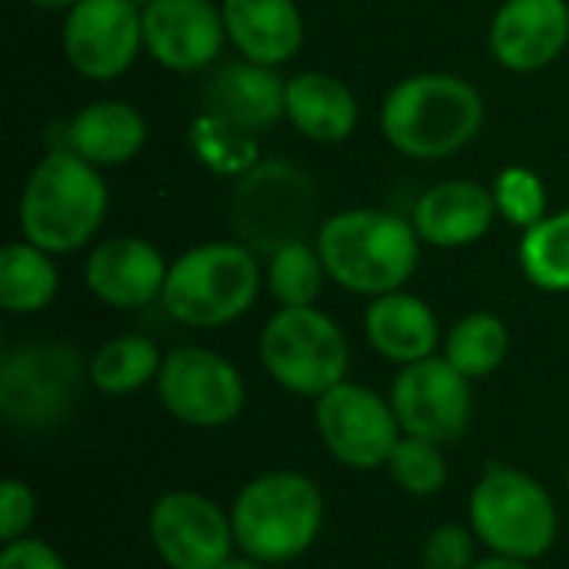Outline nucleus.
I'll return each mask as SVG.
<instances>
[{
    "label": "nucleus",
    "mask_w": 569,
    "mask_h": 569,
    "mask_svg": "<svg viewBox=\"0 0 569 569\" xmlns=\"http://www.w3.org/2000/svg\"><path fill=\"white\" fill-rule=\"evenodd\" d=\"M37 520V497L23 480H3L0 483V540L13 543L20 537H30V527Z\"/></svg>",
    "instance_id": "obj_33"
},
{
    "label": "nucleus",
    "mask_w": 569,
    "mask_h": 569,
    "mask_svg": "<svg viewBox=\"0 0 569 569\" xmlns=\"http://www.w3.org/2000/svg\"><path fill=\"white\" fill-rule=\"evenodd\" d=\"M520 267L527 280L547 293L569 290V210L547 213L537 227L523 230Z\"/></svg>",
    "instance_id": "obj_27"
},
{
    "label": "nucleus",
    "mask_w": 569,
    "mask_h": 569,
    "mask_svg": "<svg viewBox=\"0 0 569 569\" xmlns=\"http://www.w3.org/2000/svg\"><path fill=\"white\" fill-rule=\"evenodd\" d=\"M143 50V7L137 0H80L63 20V53L87 80H113Z\"/></svg>",
    "instance_id": "obj_14"
},
{
    "label": "nucleus",
    "mask_w": 569,
    "mask_h": 569,
    "mask_svg": "<svg viewBox=\"0 0 569 569\" xmlns=\"http://www.w3.org/2000/svg\"><path fill=\"white\" fill-rule=\"evenodd\" d=\"M0 569H70L67 560L37 537H20L13 543H3L0 550Z\"/></svg>",
    "instance_id": "obj_34"
},
{
    "label": "nucleus",
    "mask_w": 569,
    "mask_h": 569,
    "mask_svg": "<svg viewBox=\"0 0 569 569\" xmlns=\"http://www.w3.org/2000/svg\"><path fill=\"white\" fill-rule=\"evenodd\" d=\"M473 569H533L530 560H517V557H500V553H490L483 560H477Z\"/></svg>",
    "instance_id": "obj_35"
},
{
    "label": "nucleus",
    "mask_w": 569,
    "mask_h": 569,
    "mask_svg": "<svg viewBox=\"0 0 569 569\" xmlns=\"http://www.w3.org/2000/svg\"><path fill=\"white\" fill-rule=\"evenodd\" d=\"M147 140V123L133 103L97 100L83 107L63 133V147L83 157L93 167H123L130 163Z\"/></svg>",
    "instance_id": "obj_22"
},
{
    "label": "nucleus",
    "mask_w": 569,
    "mask_h": 569,
    "mask_svg": "<svg viewBox=\"0 0 569 569\" xmlns=\"http://www.w3.org/2000/svg\"><path fill=\"white\" fill-rule=\"evenodd\" d=\"M220 569H270L267 563H260V560H253V557H247V553H240V557H230L227 563Z\"/></svg>",
    "instance_id": "obj_36"
},
{
    "label": "nucleus",
    "mask_w": 569,
    "mask_h": 569,
    "mask_svg": "<svg viewBox=\"0 0 569 569\" xmlns=\"http://www.w3.org/2000/svg\"><path fill=\"white\" fill-rule=\"evenodd\" d=\"M497 217L493 190L477 180H443L430 187L413 207V227L427 247L460 250L487 237Z\"/></svg>",
    "instance_id": "obj_19"
},
{
    "label": "nucleus",
    "mask_w": 569,
    "mask_h": 569,
    "mask_svg": "<svg viewBox=\"0 0 569 569\" xmlns=\"http://www.w3.org/2000/svg\"><path fill=\"white\" fill-rule=\"evenodd\" d=\"M493 200H497V213L520 230H530L547 217V187L527 167L500 170L493 183Z\"/></svg>",
    "instance_id": "obj_31"
},
{
    "label": "nucleus",
    "mask_w": 569,
    "mask_h": 569,
    "mask_svg": "<svg viewBox=\"0 0 569 569\" xmlns=\"http://www.w3.org/2000/svg\"><path fill=\"white\" fill-rule=\"evenodd\" d=\"M357 97L333 73L303 70L287 80V120L317 143H340L357 130Z\"/></svg>",
    "instance_id": "obj_23"
},
{
    "label": "nucleus",
    "mask_w": 569,
    "mask_h": 569,
    "mask_svg": "<svg viewBox=\"0 0 569 569\" xmlns=\"http://www.w3.org/2000/svg\"><path fill=\"white\" fill-rule=\"evenodd\" d=\"M200 103L207 113L247 133H260L287 117V80L277 73V67L253 60L220 63L207 73L200 87Z\"/></svg>",
    "instance_id": "obj_18"
},
{
    "label": "nucleus",
    "mask_w": 569,
    "mask_h": 569,
    "mask_svg": "<svg viewBox=\"0 0 569 569\" xmlns=\"http://www.w3.org/2000/svg\"><path fill=\"white\" fill-rule=\"evenodd\" d=\"M260 363L267 377L307 400H320L347 380V333L317 307H280L260 330Z\"/></svg>",
    "instance_id": "obj_9"
},
{
    "label": "nucleus",
    "mask_w": 569,
    "mask_h": 569,
    "mask_svg": "<svg viewBox=\"0 0 569 569\" xmlns=\"http://www.w3.org/2000/svg\"><path fill=\"white\" fill-rule=\"evenodd\" d=\"M383 470L407 497H417V500L443 493V487L450 480L443 447H437L430 440H417V437H400Z\"/></svg>",
    "instance_id": "obj_30"
},
{
    "label": "nucleus",
    "mask_w": 569,
    "mask_h": 569,
    "mask_svg": "<svg viewBox=\"0 0 569 569\" xmlns=\"http://www.w3.org/2000/svg\"><path fill=\"white\" fill-rule=\"evenodd\" d=\"M227 40L223 10L213 0H147L143 50L167 70L197 73L213 67Z\"/></svg>",
    "instance_id": "obj_15"
},
{
    "label": "nucleus",
    "mask_w": 569,
    "mask_h": 569,
    "mask_svg": "<svg viewBox=\"0 0 569 569\" xmlns=\"http://www.w3.org/2000/svg\"><path fill=\"white\" fill-rule=\"evenodd\" d=\"M327 280V267L317 247L307 240L270 253L267 290L280 307H313Z\"/></svg>",
    "instance_id": "obj_29"
},
{
    "label": "nucleus",
    "mask_w": 569,
    "mask_h": 569,
    "mask_svg": "<svg viewBox=\"0 0 569 569\" xmlns=\"http://www.w3.org/2000/svg\"><path fill=\"white\" fill-rule=\"evenodd\" d=\"M320 193L313 177L283 160H257L230 193V227L237 243L253 253H277L300 243L317 227Z\"/></svg>",
    "instance_id": "obj_7"
},
{
    "label": "nucleus",
    "mask_w": 569,
    "mask_h": 569,
    "mask_svg": "<svg viewBox=\"0 0 569 569\" xmlns=\"http://www.w3.org/2000/svg\"><path fill=\"white\" fill-rule=\"evenodd\" d=\"M390 407L403 437L450 447L473 423V387L447 357H427L400 367L390 383Z\"/></svg>",
    "instance_id": "obj_12"
},
{
    "label": "nucleus",
    "mask_w": 569,
    "mask_h": 569,
    "mask_svg": "<svg viewBox=\"0 0 569 569\" xmlns=\"http://www.w3.org/2000/svg\"><path fill=\"white\" fill-rule=\"evenodd\" d=\"M147 537L167 569H220L237 547L230 510L197 490L160 493L147 513Z\"/></svg>",
    "instance_id": "obj_13"
},
{
    "label": "nucleus",
    "mask_w": 569,
    "mask_h": 569,
    "mask_svg": "<svg viewBox=\"0 0 569 569\" xmlns=\"http://www.w3.org/2000/svg\"><path fill=\"white\" fill-rule=\"evenodd\" d=\"M187 143L203 167H210L213 173H223V177H243L257 163V153H260L257 133H247L207 110L193 117Z\"/></svg>",
    "instance_id": "obj_28"
},
{
    "label": "nucleus",
    "mask_w": 569,
    "mask_h": 569,
    "mask_svg": "<svg viewBox=\"0 0 569 569\" xmlns=\"http://www.w3.org/2000/svg\"><path fill=\"white\" fill-rule=\"evenodd\" d=\"M467 520L480 547L530 563L547 557L560 537V510L553 493L527 470L507 463H490L473 483Z\"/></svg>",
    "instance_id": "obj_6"
},
{
    "label": "nucleus",
    "mask_w": 569,
    "mask_h": 569,
    "mask_svg": "<svg viewBox=\"0 0 569 569\" xmlns=\"http://www.w3.org/2000/svg\"><path fill=\"white\" fill-rule=\"evenodd\" d=\"M477 533L463 523H443L423 540V569H473L477 557Z\"/></svg>",
    "instance_id": "obj_32"
},
{
    "label": "nucleus",
    "mask_w": 569,
    "mask_h": 569,
    "mask_svg": "<svg viewBox=\"0 0 569 569\" xmlns=\"http://www.w3.org/2000/svg\"><path fill=\"white\" fill-rule=\"evenodd\" d=\"M33 7H40V10H70L73 3H80V0H30Z\"/></svg>",
    "instance_id": "obj_37"
},
{
    "label": "nucleus",
    "mask_w": 569,
    "mask_h": 569,
    "mask_svg": "<svg viewBox=\"0 0 569 569\" xmlns=\"http://www.w3.org/2000/svg\"><path fill=\"white\" fill-rule=\"evenodd\" d=\"M363 333L367 343L390 363L410 367L427 357H437L440 347V323L427 300L393 290L370 297V307L363 313Z\"/></svg>",
    "instance_id": "obj_20"
},
{
    "label": "nucleus",
    "mask_w": 569,
    "mask_h": 569,
    "mask_svg": "<svg viewBox=\"0 0 569 569\" xmlns=\"http://www.w3.org/2000/svg\"><path fill=\"white\" fill-rule=\"evenodd\" d=\"M327 503L320 487L297 470H267L240 487L230 503L233 540L240 553L283 567L310 553L320 540Z\"/></svg>",
    "instance_id": "obj_4"
},
{
    "label": "nucleus",
    "mask_w": 569,
    "mask_h": 569,
    "mask_svg": "<svg viewBox=\"0 0 569 569\" xmlns=\"http://www.w3.org/2000/svg\"><path fill=\"white\" fill-rule=\"evenodd\" d=\"M157 397L177 423L220 430L240 420L247 407V383L223 353L210 347H177L163 353Z\"/></svg>",
    "instance_id": "obj_10"
},
{
    "label": "nucleus",
    "mask_w": 569,
    "mask_h": 569,
    "mask_svg": "<svg viewBox=\"0 0 569 569\" xmlns=\"http://www.w3.org/2000/svg\"><path fill=\"white\" fill-rule=\"evenodd\" d=\"M313 423L327 453L357 473L387 467L397 440L403 437L390 397H380L370 387L350 380L317 400Z\"/></svg>",
    "instance_id": "obj_11"
},
{
    "label": "nucleus",
    "mask_w": 569,
    "mask_h": 569,
    "mask_svg": "<svg viewBox=\"0 0 569 569\" xmlns=\"http://www.w3.org/2000/svg\"><path fill=\"white\" fill-rule=\"evenodd\" d=\"M90 387L107 397H130L147 383H157L163 353L150 337L123 333L107 340L90 360Z\"/></svg>",
    "instance_id": "obj_25"
},
{
    "label": "nucleus",
    "mask_w": 569,
    "mask_h": 569,
    "mask_svg": "<svg viewBox=\"0 0 569 569\" xmlns=\"http://www.w3.org/2000/svg\"><path fill=\"white\" fill-rule=\"evenodd\" d=\"M227 37L243 60L280 67L303 47V17L297 0H220Z\"/></svg>",
    "instance_id": "obj_21"
},
{
    "label": "nucleus",
    "mask_w": 569,
    "mask_h": 569,
    "mask_svg": "<svg viewBox=\"0 0 569 569\" xmlns=\"http://www.w3.org/2000/svg\"><path fill=\"white\" fill-rule=\"evenodd\" d=\"M569 43L567 0H503L490 23V53L513 73L553 63Z\"/></svg>",
    "instance_id": "obj_16"
},
{
    "label": "nucleus",
    "mask_w": 569,
    "mask_h": 569,
    "mask_svg": "<svg viewBox=\"0 0 569 569\" xmlns=\"http://www.w3.org/2000/svg\"><path fill=\"white\" fill-rule=\"evenodd\" d=\"M263 270L243 243H200L180 253L160 293L170 320L193 330H217L240 320L260 297Z\"/></svg>",
    "instance_id": "obj_5"
},
{
    "label": "nucleus",
    "mask_w": 569,
    "mask_h": 569,
    "mask_svg": "<svg viewBox=\"0 0 569 569\" xmlns=\"http://www.w3.org/2000/svg\"><path fill=\"white\" fill-rule=\"evenodd\" d=\"M507 353H510V330L497 313L487 310H473L460 317L443 340V357L467 380H483L497 373L507 363Z\"/></svg>",
    "instance_id": "obj_26"
},
{
    "label": "nucleus",
    "mask_w": 569,
    "mask_h": 569,
    "mask_svg": "<svg viewBox=\"0 0 569 569\" xmlns=\"http://www.w3.org/2000/svg\"><path fill=\"white\" fill-rule=\"evenodd\" d=\"M60 273L53 253L33 247L30 240L7 243L0 250V307L7 313H40L53 303Z\"/></svg>",
    "instance_id": "obj_24"
},
{
    "label": "nucleus",
    "mask_w": 569,
    "mask_h": 569,
    "mask_svg": "<svg viewBox=\"0 0 569 569\" xmlns=\"http://www.w3.org/2000/svg\"><path fill=\"white\" fill-rule=\"evenodd\" d=\"M167 270L170 263L150 240L110 237L90 250L83 280L100 303L117 310H137L160 300Z\"/></svg>",
    "instance_id": "obj_17"
},
{
    "label": "nucleus",
    "mask_w": 569,
    "mask_h": 569,
    "mask_svg": "<svg viewBox=\"0 0 569 569\" xmlns=\"http://www.w3.org/2000/svg\"><path fill=\"white\" fill-rule=\"evenodd\" d=\"M90 383V363L57 340L7 347L0 357V417L7 427L40 433L63 423Z\"/></svg>",
    "instance_id": "obj_8"
},
{
    "label": "nucleus",
    "mask_w": 569,
    "mask_h": 569,
    "mask_svg": "<svg viewBox=\"0 0 569 569\" xmlns=\"http://www.w3.org/2000/svg\"><path fill=\"white\" fill-rule=\"evenodd\" d=\"M110 193L100 167L67 147H53L30 170L20 193V233L60 257L87 247L107 220Z\"/></svg>",
    "instance_id": "obj_3"
},
{
    "label": "nucleus",
    "mask_w": 569,
    "mask_h": 569,
    "mask_svg": "<svg viewBox=\"0 0 569 569\" xmlns=\"http://www.w3.org/2000/svg\"><path fill=\"white\" fill-rule=\"evenodd\" d=\"M420 243L413 220L367 207L327 217L317 233L327 277L360 297L403 290L420 263Z\"/></svg>",
    "instance_id": "obj_2"
},
{
    "label": "nucleus",
    "mask_w": 569,
    "mask_h": 569,
    "mask_svg": "<svg viewBox=\"0 0 569 569\" xmlns=\"http://www.w3.org/2000/svg\"><path fill=\"white\" fill-rule=\"evenodd\" d=\"M480 90L457 73H413L380 110L387 143L410 160H443L477 140L483 127Z\"/></svg>",
    "instance_id": "obj_1"
}]
</instances>
